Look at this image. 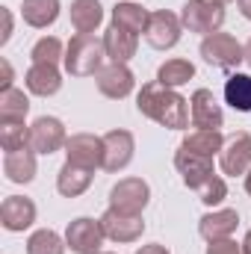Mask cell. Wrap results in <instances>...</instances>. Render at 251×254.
<instances>
[{"label": "cell", "mask_w": 251, "mask_h": 254, "mask_svg": "<svg viewBox=\"0 0 251 254\" xmlns=\"http://www.w3.org/2000/svg\"><path fill=\"white\" fill-rule=\"evenodd\" d=\"M136 254H172V252H169L163 243H148V246H142Z\"/></svg>", "instance_id": "obj_36"}, {"label": "cell", "mask_w": 251, "mask_h": 254, "mask_svg": "<svg viewBox=\"0 0 251 254\" xmlns=\"http://www.w3.org/2000/svg\"><path fill=\"white\" fill-rule=\"evenodd\" d=\"M204 254H246V252H243V243H237V240L231 237V240L207 243V252H204Z\"/></svg>", "instance_id": "obj_33"}, {"label": "cell", "mask_w": 251, "mask_h": 254, "mask_svg": "<svg viewBox=\"0 0 251 254\" xmlns=\"http://www.w3.org/2000/svg\"><path fill=\"white\" fill-rule=\"evenodd\" d=\"M195 192H198V201H201L204 207H213V210H216V207L228 198V184H225L222 175H213L210 181H204Z\"/></svg>", "instance_id": "obj_32"}, {"label": "cell", "mask_w": 251, "mask_h": 254, "mask_svg": "<svg viewBox=\"0 0 251 254\" xmlns=\"http://www.w3.org/2000/svg\"><path fill=\"white\" fill-rule=\"evenodd\" d=\"M36 157H39V154H36L33 148L3 154V175H6V181H9V184H33V181H36V172H39Z\"/></svg>", "instance_id": "obj_19"}, {"label": "cell", "mask_w": 251, "mask_h": 254, "mask_svg": "<svg viewBox=\"0 0 251 254\" xmlns=\"http://www.w3.org/2000/svg\"><path fill=\"white\" fill-rule=\"evenodd\" d=\"M104 60H107L104 39H98L95 33H77L65 45L63 68L71 77H95L104 68Z\"/></svg>", "instance_id": "obj_2"}, {"label": "cell", "mask_w": 251, "mask_h": 254, "mask_svg": "<svg viewBox=\"0 0 251 254\" xmlns=\"http://www.w3.org/2000/svg\"><path fill=\"white\" fill-rule=\"evenodd\" d=\"M237 6H240L243 18H249V21H251V0H237Z\"/></svg>", "instance_id": "obj_37"}, {"label": "cell", "mask_w": 251, "mask_h": 254, "mask_svg": "<svg viewBox=\"0 0 251 254\" xmlns=\"http://www.w3.org/2000/svg\"><path fill=\"white\" fill-rule=\"evenodd\" d=\"M65 243H68V249L74 254H101L104 243H107L101 219H92V216L71 219L68 228H65Z\"/></svg>", "instance_id": "obj_5"}, {"label": "cell", "mask_w": 251, "mask_h": 254, "mask_svg": "<svg viewBox=\"0 0 251 254\" xmlns=\"http://www.w3.org/2000/svg\"><path fill=\"white\" fill-rule=\"evenodd\" d=\"M65 160L83 169H104V136L98 133H71L65 142Z\"/></svg>", "instance_id": "obj_8"}, {"label": "cell", "mask_w": 251, "mask_h": 254, "mask_svg": "<svg viewBox=\"0 0 251 254\" xmlns=\"http://www.w3.org/2000/svg\"><path fill=\"white\" fill-rule=\"evenodd\" d=\"M213 3H219V6H228V3H237V0H213Z\"/></svg>", "instance_id": "obj_41"}, {"label": "cell", "mask_w": 251, "mask_h": 254, "mask_svg": "<svg viewBox=\"0 0 251 254\" xmlns=\"http://www.w3.org/2000/svg\"><path fill=\"white\" fill-rule=\"evenodd\" d=\"M189 119H192L195 130H222L225 110L210 89H195L189 98Z\"/></svg>", "instance_id": "obj_12"}, {"label": "cell", "mask_w": 251, "mask_h": 254, "mask_svg": "<svg viewBox=\"0 0 251 254\" xmlns=\"http://www.w3.org/2000/svg\"><path fill=\"white\" fill-rule=\"evenodd\" d=\"M133 154H136V139L130 130L116 127V130L104 133V172H110V175L125 172L133 163Z\"/></svg>", "instance_id": "obj_10"}, {"label": "cell", "mask_w": 251, "mask_h": 254, "mask_svg": "<svg viewBox=\"0 0 251 254\" xmlns=\"http://www.w3.org/2000/svg\"><path fill=\"white\" fill-rule=\"evenodd\" d=\"M201 57H204V63L213 65V68L231 71L240 63H246V48L237 42V36L219 30V33L201 39Z\"/></svg>", "instance_id": "obj_3"}, {"label": "cell", "mask_w": 251, "mask_h": 254, "mask_svg": "<svg viewBox=\"0 0 251 254\" xmlns=\"http://www.w3.org/2000/svg\"><path fill=\"white\" fill-rule=\"evenodd\" d=\"M136 110L139 116L157 122L166 130H187L189 127V101L178 92V89H169L157 80L145 83L136 95Z\"/></svg>", "instance_id": "obj_1"}, {"label": "cell", "mask_w": 251, "mask_h": 254, "mask_svg": "<svg viewBox=\"0 0 251 254\" xmlns=\"http://www.w3.org/2000/svg\"><path fill=\"white\" fill-rule=\"evenodd\" d=\"M243 252L251 254V228H249V234H246V240H243Z\"/></svg>", "instance_id": "obj_38"}, {"label": "cell", "mask_w": 251, "mask_h": 254, "mask_svg": "<svg viewBox=\"0 0 251 254\" xmlns=\"http://www.w3.org/2000/svg\"><path fill=\"white\" fill-rule=\"evenodd\" d=\"M219 166L231 178H240V175L246 178L249 175V169H251V133L240 130L231 139H225V148L219 154Z\"/></svg>", "instance_id": "obj_14"}, {"label": "cell", "mask_w": 251, "mask_h": 254, "mask_svg": "<svg viewBox=\"0 0 251 254\" xmlns=\"http://www.w3.org/2000/svg\"><path fill=\"white\" fill-rule=\"evenodd\" d=\"M0 74H3V80H0V92L12 89V83H15V74H12V65H9V60H0Z\"/></svg>", "instance_id": "obj_35"}, {"label": "cell", "mask_w": 251, "mask_h": 254, "mask_svg": "<svg viewBox=\"0 0 251 254\" xmlns=\"http://www.w3.org/2000/svg\"><path fill=\"white\" fill-rule=\"evenodd\" d=\"M36 222V204L27 195H9L0 204V225L9 234H24Z\"/></svg>", "instance_id": "obj_15"}, {"label": "cell", "mask_w": 251, "mask_h": 254, "mask_svg": "<svg viewBox=\"0 0 251 254\" xmlns=\"http://www.w3.org/2000/svg\"><path fill=\"white\" fill-rule=\"evenodd\" d=\"M30 116V98L24 89H6L0 92V122H27Z\"/></svg>", "instance_id": "obj_28"}, {"label": "cell", "mask_w": 251, "mask_h": 254, "mask_svg": "<svg viewBox=\"0 0 251 254\" xmlns=\"http://www.w3.org/2000/svg\"><path fill=\"white\" fill-rule=\"evenodd\" d=\"M101 228H104V234H107L110 243L127 246V243L142 240V234H145V219H142V216H127V213H119V210L107 207V213L101 216Z\"/></svg>", "instance_id": "obj_13"}, {"label": "cell", "mask_w": 251, "mask_h": 254, "mask_svg": "<svg viewBox=\"0 0 251 254\" xmlns=\"http://www.w3.org/2000/svg\"><path fill=\"white\" fill-rule=\"evenodd\" d=\"M68 18L74 33H95L104 24V6L101 0H71Z\"/></svg>", "instance_id": "obj_22"}, {"label": "cell", "mask_w": 251, "mask_h": 254, "mask_svg": "<svg viewBox=\"0 0 251 254\" xmlns=\"http://www.w3.org/2000/svg\"><path fill=\"white\" fill-rule=\"evenodd\" d=\"M192 77H195V65L189 63V60H181V57L166 60V63L157 68V83H163V86H169V89L187 86Z\"/></svg>", "instance_id": "obj_27"}, {"label": "cell", "mask_w": 251, "mask_h": 254, "mask_svg": "<svg viewBox=\"0 0 251 254\" xmlns=\"http://www.w3.org/2000/svg\"><path fill=\"white\" fill-rule=\"evenodd\" d=\"M30 60L33 63H48V65H60L65 60V45L57 36H42L33 51H30Z\"/></svg>", "instance_id": "obj_31"}, {"label": "cell", "mask_w": 251, "mask_h": 254, "mask_svg": "<svg viewBox=\"0 0 251 254\" xmlns=\"http://www.w3.org/2000/svg\"><path fill=\"white\" fill-rule=\"evenodd\" d=\"M240 228V213L237 210H210L198 219V234L207 243H219V240H231Z\"/></svg>", "instance_id": "obj_17"}, {"label": "cell", "mask_w": 251, "mask_h": 254, "mask_svg": "<svg viewBox=\"0 0 251 254\" xmlns=\"http://www.w3.org/2000/svg\"><path fill=\"white\" fill-rule=\"evenodd\" d=\"M95 86H98V92L104 98L125 101L127 95H133V89H136V74L122 63H110L95 74Z\"/></svg>", "instance_id": "obj_11"}, {"label": "cell", "mask_w": 251, "mask_h": 254, "mask_svg": "<svg viewBox=\"0 0 251 254\" xmlns=\"http://www.w3.org/2000/svg\"><path fill=\"white\" fill-rule=\"evenodd\" d=\"M246 192L251 195V169H249V175H246Z\"/></svg>", "instance_id": "obj_40"}, {"label": "cell", "mask_w": 251, "mask_h": 254, "mask_svg": "<svg viewBox=\"0 0 251 254\" xmlns=\"http://www.w3.org/2000/svg\"><path fill=\"white\" fill-rule=\"evenodd\" d=\"M151 204V187L142 178H122L110 190V207L127 213V216H142V210Z\"/></svg>", "instance_id": "obj_7"}, {"label": "cell", "mask_w": 251, "mask_h": 254, "mask_svg": "<svg viewBox=\"0 0 251 254\" xmlns=\"http://www.w3.org/2000/svg\"><path fill=\"white\" fill-rule=\"evenodd\" d=\"M0 148L3 154L30 148V127L24 122H0Z\"/></svg>", "instance_id": "obj_30"}, {"label": "cell", "mask_w": 251, "mask_h": 254, "mask_svg": "<svg viewBox=\"0 0 251 254\" xmlns=\"http://www.w3.org/2000/svg\"><path fill=\"white\" fill-rule=\"evenodd\" d=\"M225 104L237 113H251V74L234 71L225 80Z\"/></svg>", "instance_id": "obj_26"}, {"label": "cell", "mask_w": 251, "mask_h": 254, "mask_svg": "<svg viewBox=\"0 0 251 254\" xmlns=\"http://www.w3.org/2000/svg\"><path fill=\"white\" fill-rule=\"evenodd\" d=\"M101 254H113V252H101Z\"/></svg>", "instance_id": "obj_42"}, {"label": "cell", "mask_w": 251, "mask_h": 254, "mask_svg": "<svg viewBox=\"0 0 251 254\" xmlns=\"http://www.w3.org/2000/svg\"><path fill=\"white\" fill-rule=\"evenodd\" d=\"M24 86L36 98H54L63 89V71H60V65L33 63L24 74Z\"/></svg>", "instance_id": "obj_16"}, {"label": "cell", "mask_w": 251, "mask_h": 254, "mask_svg": "<svg viewBox=\"0 0 251 254\" xmlns=\"http://www.w3.org/2000/svg\"><path fill=\"white\" fill-rule=\"evenodd\" d=\"M181 21H184V30H189V33L213 36L225 24V6H219L213 0H187L181 6Z\"/></svg>", "instance_id": "obj_4"}, {"label": "cell", "mask_w": 251, "mask_h": 254, "mask_svg": "<svg viewBox=\"0 0 251 254\" xmlns=\"http://www.w3.org/2000/svg\"><path fill=\"white\" fill-rule=\"evenodd\" d=\"M65 142H68V130H65L63 119L57 116H39L30 125V148L42 157L57 154L60 148H65Z\"/></svg>", "instance_id": "obj_9"}, {"label": "cell", "mask_w": 251, "mask_h": 254, "mask_svg": "<svg viewBox=\"0 0 251 254\" xmlns=\"http://www.w3.org/2000/svg\"><path fill=\"white\" fill-rule=\"evenodd\" d=\"M101 39H104V48H107V60H110V63L127 65L136 57V48H139V36H136V33H127L122 27L110 24Z\"/></svg>", "instance_id": "obj_20"}, {"label": "cell", "mask_w": 251, "mask_h": 254, "mask_svg": "<svg viewBox=\"0 0 251 254\" xmlns=\"http://www.w3.org/2000/svg\"><path fill=\"white\" fill-rule=\"evenodd\" d=\"M60 0H24L21 3V18L33 30H48L60 18Z\"/></svg>", "instance_id": "obj_23"}, {"label": "cell", "mask_w": 251, "mask_h": 254, "mask_svg": "<svg viewBox=\"0 0 251 254\" xmlns=\"http://www.w3.org/2000/svg\"><path fill=\"white\" fill-rule=\"evenodd\" d=\"M184 36V21L181 15L169 12V9H157L151 12L148 18V27H145V42L154 48V51H172Z\"/></svg>", "instance_id": "obj_6"}, {"label": "cell", "mask_w": 251, "mask_h": 254, "mask_svg": "<svg viewBox=\"0 0 251 254\" xmlns=\"http://www.w3.org/2000/svg\"><path fill=\"white\" fill-rule=\"evenodd\" d=\"M0 15H3V33H0V45H9V39H12V30H15V21H12V9H0Z\"/></svg>", "instance_id": "obj_34"}, {"label": "cell", "mask_w": 251, "mask_h": 254, "mask_svg": "<svg viewBox=\"0 0 251 254\" xmlns=\"http://www.w3.org/2000/svg\"><path fill=\"white\" fill-rule=\"evenodd\" d=\"M181 148L189 151V154H198V157H219L222 154V148H225V136H222V130H192L184 136V142H181Z\"/></svg>", "instance_id": "obj_25"}, {"label": "cell", "mask_w": 251, "mask_h": 254, "mask_svg": "<svg viewBox=\"0 0 251 254\" xmlns=\"http://www.w3.org/2000/svg\"><path fill=\"white\" fill-rule=\"evenodd\" d=\"M65 249H68L65 237H60L51 228H39L27 240V254H65Z\"/></svg>", "instance_id": "obj_29"}, {"label": "cell", "mask_w": 251, "mask_h": 254, "mask_svg": "<svg viewBox=\"0 0 251 254\" xmlns=\"http://www.w3.org/2000/svg\"><path fill=\"white\" fill-rule=\"evenodd\" d=\"M148 18H151V12H148V9H142V6H139V3H133V0H119V3L113 6V24H116V27H122V30H127V33L145 36Z\"/></svg>", "instance_id": "obj_24"}, {"label": "cell", "mask_w": 251, "mask_h": 254, "mask_svg": "<svg viewBox=\"0 0 251 254\" xmlns=\"http://www.w3.org/2000/svg\"><path fill=\"white\" fill-rule=\"evenodd\" d=\"M175 169H178L181 181L187 184L189 190H198L204 181H210V178L216 175V169H213V160H210V157L189 154V151H184V148H178V154H175Z\"/></svg>", "instance_id": "obj_18"}, {"label": "cell", "mask_w": 251, "mask_h": 254, "mask_svg": "<svg viewBox=\"0 0 251 254\" xmlns=\"http://www.w3.org/2000/svg\"><path fill=\"white\" fill-rule=\"evenodd\" d=\"M92 178H95L92 169H83V166H74V163L65 160V166L57 175V192L63 198H80L83 192L92 187Z\"/></svg>", "instance_id": "obj_21"}, {"label": "cell", "mask_w": 251, "mask_h": 254, "mask_svg": "<svg viewBox=\"0 0 251 254\" xmlns=\"http://www.w3.org/2000/svg\"><path fill=\"white\" fill-rule=\"evenodd\" d=\"M243 48H246V65L251 68V39L246 42V45H243Z\"/></svg>", "instance_id": "obj_39"}]
</instances>
